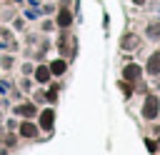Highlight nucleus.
I'll use <instances>...</instances> for the list:
<instances>
[{"label":"nucleus","mask_w":160,"mask_h":155,"mask_svg":"<svg viewBox=\"0 0 160 155\" xmlns=\"http://www.w3.org/2000/svg\"><path fill=\"white\" fill-rule=\"evenodd\" d=\"M15 112H18V115H28V118H32V115H35V105H18Z\"/></svg>","instance_id":"9"},{"label":"nucleus","mask_w":160,"mask_h":155,"mask_svg":"<svg viewBox=\"0 0 160 155\" xmlns=\"http://www.w3.org/2000/svg\"><path fill=\"white\" fill-rule=\"evenodd\" d=\"M50 72H52V75H62V72H65V60H55V62L50 65Z\"/></svg>","instance_id":"8"},{"label":"nucleus","mask_w":160,"mask_h":155,"mask_svg":"<svg viewBox=\"0 0 160 155\" xmlns=\"http://www.w3.org/2000/svg\"><path fill=\"white\" fill-rule=\"evenodd\" d=\"M148 72H152V75L160 72V52H155V55L148 60Z\"/></svg>","instance_id":"5"},{"label":"nucleus","mask_w":160,"mask_h":155,"mask_svg":"<svg viewBox=\"0 0 160 155\" xmlns=\"http://www.w3.org/2000/svg\"><path fill=\"white\" fill-rule=\"evenodd\" d=\"M50 75H52V72H50V68H45V65H40V68L35 70V80H38V82H48Z\"/></svg>","instance_id":"4"},{"label":"nucleus","mask_w":160,"mask_h":155,"mask_svg":"<svg viewBox=\"0 0 160 155\" xmlns=\"http://www.w3.org/2000/svg\"><path fill=\"white\" fill-rule=\"evenodd\" d=\"M52 118H55V112H52V110H45V112L40 115V128H42V130H50V128H52Z\"/></svg>","instance_id":"2"},{"label":"nucleus","mask_w":160,"mask_h":155,"mask_svg":"<svg viewBox=\"0 0 160 155\" xmlns=\"http://www.w3.org/2000/svg\"><path fill=\"white\" fill-rule=\"evenodd\" d=\"M132 2H135V5H142V2H145V0H132Z\"/></svg>","instance_id":"11"},{"label":"nucleus","mask_w":160,"mask_h":155,"mask_svg":"<svg viewBox=\"0 0 160 155\" xmlns=\"http://www.w3.org/2000/svg\"><path fill=\"white\" fill-rule=\"evenodd\" d=\"M70 22H72V15H70L68 10H60V15H58V25H60V28H68Z\"/></svg>","instance_id":"7"},{"label":"nucleus","mask_w":160,"mask_h":155,"mask_svg":"<svg viewBox=\"0 0 160 155\" xmlns=\"http://www.w3.org/2000/svg\"><path fill=\"white\" fill-rule=\"evenodd\" d=\"M148 35H150V38L160 35V22H155V25H148Z\"/></svg>","instance_id":"10"},{"label":"nucleus","mask_w":160,"mask_h":155,"mask_svg":"<svg viewBox=\"0 0 160 155\" xmlns=\"http://www.w3.org/2000/svg\"><path fill=\"white\" fill-rule=\"evenodd\" d=\"M158 110H160V100L155 95H150L145 100V105H142V115L145 118H158Z\"/></svg>","instance_id":"1"},{"label":"nucleus","mask_w":160,"mask_h":155,"mask_svg":"<svg viewBox=\"0 0 160 155\" xmlns=\"http://www.w3.org/2000/svg\"><path fill=\"white\" fill-rule=\"evenodd\" d=\"M122 75H125V80H138V78H140V68H138V65H128Z\"/></svg>","instance_id":"6"},{"label":"nucleus","mask_w":160,"mask_h":155,"mask_svg":"<svg viewBox=\"0 0 160 155\" xmlns=\"http://www.w3.org/2000/svg\"><path fill=\"white\" fill-rule=\"evenodd\" d=\"M20 135L22 138H35L38 135V128L32 122H20Z\"/></svg>","instance_id":"3"}]
</instances>
